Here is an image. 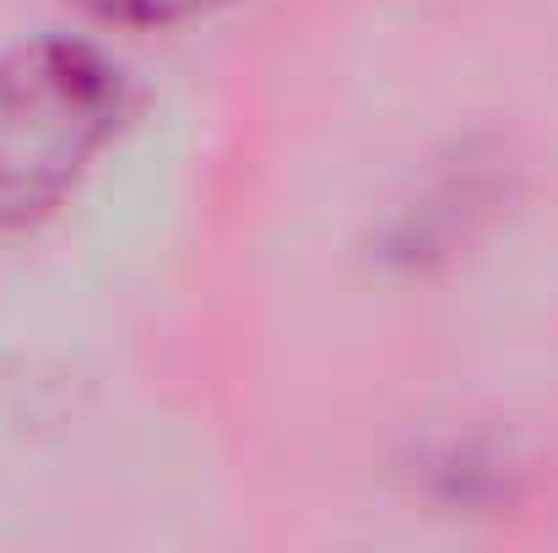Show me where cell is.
Here are the masks:
<instances>
[{
  "mask_svg": "<svg viewBox=\"0 0 558 553\" xmlns=\"http://www.w3.org/2000/svg\"><path fill=\"white\" fill-rule=\"evenodd\" d=\"M120 71L71 38L0 55V228L54 212L120 125Z\"/></svg>",
  "mask_w": 558,
  "mask_h": 553,
  "instance_id": "1",
  "label": "cell"
},
{
  "mask_svg": "<svg viewBox=\"0 0 558 553\" xmlns=\"http://www.w3.org/2000/svg\"><path fill=\"white\" fill-rule=\"evenodd\" d=\"M82 11L104 16V22H131V27H158V22H185L201 16L222 0H76Z\"/></svg>",
  "mask_w": 558,
  "mask_h": 553,
  "instance_id": "2",
  "label": "cell"
}]
</instances>
